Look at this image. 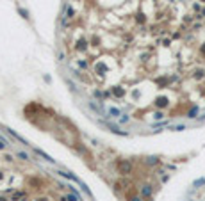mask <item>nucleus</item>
Returning a JSON list of instances; mask_svg holds the SVG:
<instances>
[{"label": "nucleus", "instance_id": "39448f33", "mask_svg": "<svg viewBox=\"0 0 205 201\" xmlns=\"http://www.w3.org/2000/svg\"><path fill=\"white\" fill-rule=\"evenodd\" d=\"M132 201H141V199H137V198H134V199H132Z\"/></svg>", "mask_w": 205, "mask_h": 201}, {"label": "nucleus", "instance_id": "7ed1b4c3", "mask_svg": "<svg viewBox=\"0 0 205 201\" xmlns=\"http://www.w3.org/2000/svg\"><path fill=\"white\" fill-rule=\"evenodd\" d=\"M143 194H146V196H148V194H150V187H144V189H143Z\"/></svg>", "mask_w": 205, "mask_h": 201}, {"label": "nucleus", "instance_id": "423d86ee", "mask_svg": "<svg viewBox=\"0 0 205 201\" xmlns=\"http://www.w3.org/2000/svg\"><path fill=\"white\" fill-rule=\"evenodd\" d=\"M0 178H2V174H0Z\"/></svg>", "mask_w": 205, "mask_h": 201}, {"label": "nucleus", "instance_id": "20e7f679", "mask_svg": "<svg viewBox=\"0 0 205 201\" xmlns=\"http://www.w3.org/2000/svg\"><path fill=\"white\" fill-rule=\"evenodd\" d=\"M2 148H5V141H0V150Z\"/></svg>", "mask_w": 205, "mask_h": 201}, {"label": "nucleus", "instance_id": "f03ea898", "mask_svg": "<svg viewBox=\"0 0 205 201\" xmlns=\"http://www.w3.org/2000/svg\"><path fill=\"white\" fill-rule=\"evenodd\" d=\"M64 201H79V199H77V196H66Z\"/></svg>", "mask_w": 205, "mask_h": 201}, {"label": "nucleus", "instance_id": "f257e3e1", "mask_svg": "<svg viewBox=\"0 0 205 201\" xmlns=\"http://www.w3.org/2000/svg\"><path fill=\"white\" fill-rule=\"evenodd\" d=\"M130 169H132V165H130V162H120L118 164V171L120 173H130Z\"/></svg>", "mask_w": 205, "mask_h": 201}]
</instances>
